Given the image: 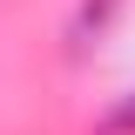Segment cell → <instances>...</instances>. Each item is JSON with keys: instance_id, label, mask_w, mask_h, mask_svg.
I'll use <instances>...</instances> for the list:
<instances>
[{"instance_id": "6da1fadb", "label": "cell", "mask_w": 135, "mask_h": 135, "mask_svg": "<svg viewBox=\"0 0 135 135\" xmlns=\"http://www.w3.org/2000/svg\"><path fill=\"white\" fill-rule=\"evenodd\" d=\"M115 7H122V0H81V14H74V41H88V34H101Z\"/></svg>"}, {"instance_id": "7a4b0ae2", "label": "cell", "mask_w": 135, "mask_h": 135, "mask_svg": "<svg viewBox=\"0 0 135 135\" xmlns=\"http://www.w3.org/2000/svg\"><path fill=\"white\" fill-rule=\"evenodd\" d=\"M108 128H135V101H128V108H115V115H108Z\"/></svg>"}]
</instances>
